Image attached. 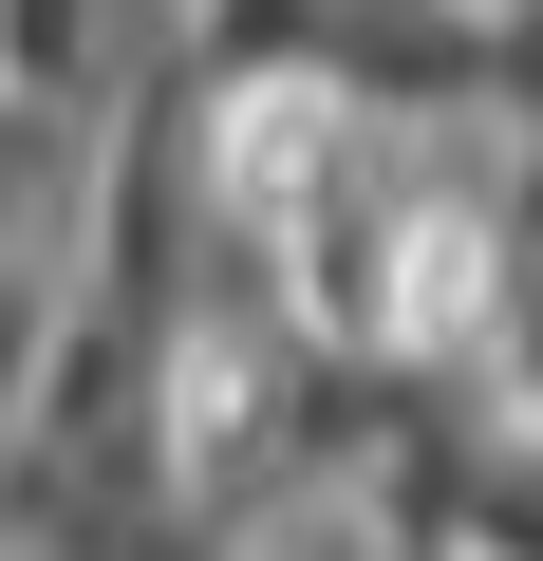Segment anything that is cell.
<instances>
[{"mask_svg": "<svg viewBox=\"0 0 543 561\" xmlns=\"http://www.w3.org/2000/svg\"><path fill=\"white\" fill-rule=\"evenodd\" d=\"M468 561H543V468H487L468 486Z\"/></svg>", "mask_w": 543, "mask_h": 561, "instance_id": "cell-1", "label": "cell"}]
</instances>
